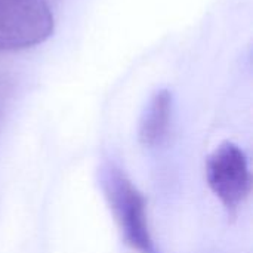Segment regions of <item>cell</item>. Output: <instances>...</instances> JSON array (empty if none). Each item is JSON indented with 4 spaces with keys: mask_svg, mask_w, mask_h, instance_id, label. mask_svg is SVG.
<instances>
[{
    "mask_svg": "<svg viewBox=\"0 0 253 253\" xmlns=\"http://www.w3.org/2000/svg\"><path fill=\"white\" fill-rule=\"evenodd\" d=\"M55 30L47 0H0V52L44 43Z\"/></svg>",
    "mask_w": 253,
    "mask_h": 253,
    "instance_id": "cell-2",
    "label": "cell"
},
{
    "mask_svg": "<svg viewBox=\"0 0 253 253\" xmlns=\"http://www.w3.org/2000/svg\"><path fill=\"white\" fill-rule=\"evenodd\" d=\"M173 95L169 89H159L150 98L138 130L142 147L159 148L168 141L173 120Z\"/></svg>",
    "mask_w": 253,
    "mask_h": 253,
    "instance_id": "cell-4",
    "label": "cell"
},
{
    "mask_svg": "<svg viewBox=\"0 0 253 253\" xmlns=\"http://www.w3.org/2000/svg\"><path fill=\"white\" fill-rule=\"evenodd\" d=\"M101 187L125 243L136 253H160L153 239L147 199L114 163L101 169Z\"/></svg>",
    "mask_w": 253,
    "mask_h": 253,
    "instance_id": "cell-1",
    "label": "cell"
},
{
    "mask_svg": "<svg viewBox=\"0 0 253 253\" xmlns=\"http://www.w3.org/2000/svg\"><path fill=\"white\" fill-rule=\"evenodd\" d=\"M206 181L230 216H236L251 194L252 175L249 159L231 141L218 145L206 160Z\"/></svg>",
    "mask_w": 253,
    "mask_h": 253,
    "instance_id": "cell-3",
    "label": "cell"
}]
</instances>
